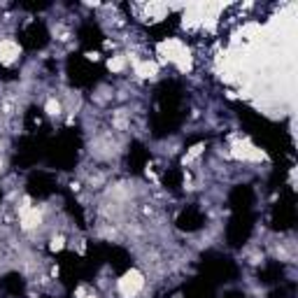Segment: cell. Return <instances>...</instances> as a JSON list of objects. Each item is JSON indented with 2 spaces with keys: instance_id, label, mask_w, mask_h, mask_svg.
<instances>
[{
  "instance_id": "277c9868",
  "label": "cell",
  "mask_w": 298,
  "mask_h": 298,
  "mask_svg": "<svg viewBox=\"0 0 298 298\" xmlns=\"http://www.w3.org/2000/svg\"><path fill=\"white\" fill-rule=\"evenodd\" d=\"M126 56L124 54H114L107 58V68H110V72H124L126 70Z\"/></svg>"
},
{
  "instance_id": "52a82bcc",
  "label": "cell",
  "mask_w": 298,
  "mask_h": 298,
  "mask_svg": "<svg viewBox=\"0 0 298 298\" xmlns=\"http://www.w3.org/2000/svg\"><path fill=\"white\" fill-rule=\"evenodd\" d=\"M82 298H96V296H94V293H88V296H82Z\"/></svg>"
},
{
  "instance_id": "3957f363",
  "label": "cell",
  "mask_w": 298,
  "mask_h": 298,
  "mask_svg": "<svg viewBox=\"0 0 298 298\" xmlns=\"http://www.w3.org/2000/svg\"><path fill=\"white\" fill-rule=\"evenodd\" d=\"M133 66H135V75H138V77H142V79H152V77H156V75H159V63L149 61V58H144V61H140V58H138Z\"/></svg>"
},
{
  "instance_id": "8992f818",
  "label": "cell",
  "mask_w": 298,
  "mask_h": 298,
  "mask_svg": "<svg viewBox=\"0 0 298 298\" xmlns=\"http://www.w3.org/2000/svg\"><path fill=\"white\" fill-rule=\"evenodd\" d=\"M63 247H66V240H63L61 235H58V237H51V245H49L51 252H61Z\"/></svg>"
},
{
  "instance_id": "5b68a950",
  "label": "cell",
  "mask_w": 298,
  "mask_h": 298,
  "mask_svg": "<svg viewBox=\"0 0 298 298\" xmlns=\"http://www.w3.org/2000/svg\"><path fill=\"white\" fill-rule=\"evenodd\" d=\"M44 112L49 116H58L63 112V105H61V100H56V98H49L47 100V105H44Z\"/></svg>"
},
{
  "instance_id": "6da1fadb",
  "label": "cell",
  "mask_w": 298,
  "mask_h": 298,
  "mask_svg": "<svg viewBox=\"0 0 298 298\" xmlns=\"http://www.w3.org/2000/svg\"><path fill=\"white\" fill-rule=\"evenodd\" d=\"M142 287H144V275L140 271H135V268L124 273V277L116 282V289H119V293L124 298H135L142 291Z\"/></svg>"
},
{
  "instance_id": "7a4b0ae2",
  "label": "cell",
  "mask_w": 298,
  "mask_h": 298,
  "mask_svg": "<svg viewBox=\"0 0 298 298\" xmlns=\"http://www.w3.org/2000/svg\"><path fill=\"white\" fill-rule=\"evenodd\" d=\"M19 54H21V49H19V44L14 40H10V38L0 40V63L10 66V63H14L19 58Z\"/></svg>"
}]
</instances>
